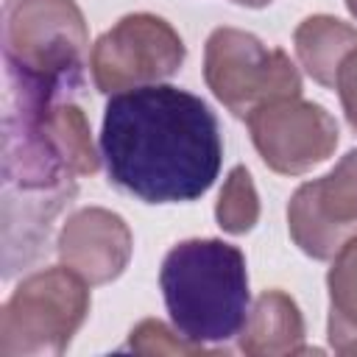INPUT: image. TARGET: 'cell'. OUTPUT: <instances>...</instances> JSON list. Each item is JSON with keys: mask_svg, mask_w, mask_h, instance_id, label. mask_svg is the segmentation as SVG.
Here are the masks:
<instances>
[{"mask_svg": "<svg viewBox=\"0 0 357 357\" xmlns=\"http://www.w3.org/2000/svg\"><path fill=\"white\" fill-rule=\"evenodd\" d=\"M329 290V346L340 354H357V231L335 251L326 273Z\"/></svg>", "mask_w": 357, "mask_h": 357, "instance_id": "cell-12", "label": "cell"}, {"mask_svg": "<svg viewBox=\"0 0 357 357\" xmlns=\"http://www.w3.org/2000/svg\"><path fill=\"white\" fill-rule=\"evenodd\" d=\"M248 134L262 162L279 176H301L326 162L337 148L335 117L312 100L279 98L248 117Z\"/></svg>", "mask_w": 357, "mask_h": 357, "instance_id": "cell-7", "label": "cell"}, {"mask_svg": "<svg viewBox=\"0 0 357 357\" xmlns=\"http://www.w3.org/2000/svg\"><path fill=\"white\" fill-rule=\"evenodd\" d=\"M304 315L284 290L257 296L240 329V351L248 357H284L312 351L304 346Z\"/></svg>", "mask_w": 357, "mask_h": 357, "instance_id": "cell-10", "label": "cell"}, {"mask_svg": "<svg viewBox=\"0 0 357 357\" xmlns=\"http://www.w3.org/2000/svg\"><path fill=\"white\" fill-rule=\"evenodd\" d=\"M215 218L226 234H245L257 226L259 198H257V187L245 165L231 167V173L226 176V184L215 204Z\"/></svg>", "mask_w": 357, "mask_h": 357, "instance_id": "cell-14", "label": "cell"}, {"mask_svg": "<svg viewBox=\"0 0 357 357\" xmlns=\"http://www.w3.org/2000/svg\"><path fill=\"white\" fill-rule=\"evenodd\" d=\"M293 45L307 75L315 84L335 89L340 61L346 59L349 50L357 47V28L329 14H312L298 22L293 33Z\"/></svg>", "mask_w": 357, "mask_h": 357, "instance_id": "cell-11", "label": "cell"}, {"mask_svg": "<svg viewBox=\"0 0 357 357\" xmlns=\"http://www.w3.org/2000/svg\"><path fill=\"white\" fill-rule=\"evenodd\" d=\"M89 282L67 265L25 276L0 310V357H59L89 315Z\"/></svg>", "mask_w": 357, "mask_h": 357, "instance_id": "cell-4", "label": "cell"}, {"mask_svg": "<svg viewBox=\"0 0 357 357\" xmlns=\"http://www.w3.org/2000/svg\"><path fill=\"white\" fill-rule=\"evenodd\" d=\"M126 349L128 351H137V354H204L206 351V346L187 340L184 335H178L176 326L170 329L159 318L139 321L131 329Z\"/></svg>", "mask_w": 357, "mask_h": 357, "instance_id": "cell-15", "label": "cell"}, {"mask_svg": "<svg viewBox=\"0 0 357 357\" xmlns=\"http://www.w3.org/2000/svg\"><path fill=\"white\" fill-rule=\"evenodd\" d=\"M335 89H337L346 123L357 134V47L349 50L346 59L340 61V70H337V78H335Z\"/></svg>", "mask_w": 357, "mask_h": 357, "instance_id": "cell-16", "label": "cell"}, {"mask_svg": "<svg viewBox=\"0 0 357 357\" xmlns=\"http://www.w3.org/2000/svg\"><path fill=\"white\" fill-rule=\"evenodd\" d=\"M293 243L312 259H332L357 231V148L321 178L301 184L287 204Z\"/></svg>", "mask_w": 357, "mask_h": 357, "instance_id": "cell-8", "label": "cell"}, {"mask_svg": "<svg viewBox=\"0 0 357 357\" xmlns=\"http://www.w3.org/2000/svg\"><path fill=\"white\" fill-rule=\"evenodd\" d=\"M86 20L75 0H6V95L56 103L84 84Z\"/></svg>", "mask_w": 357, "mask_h": 357, "instance_id": "cell-2", "label": "cell"}, {"mask_svg": "<svg viewBox=\"0 0 357 357\" xmlns=\"http://www.w3.org/2000/svg\"><path fill=\"white\" fill-rule=\"evenodd\" d=\"M187 47L178 31L156 14L137 11L120 17L100 33L89 53L95 89L103 95L159 84L178 73Z\"/></svg>", "mask_w": 357, "mask_h": 357, "instance_id": "cell-6", "label": "cell"}, {"mask_svg": "<svg viewBox=\"0 0 357 357\" xmlns=\"http://www.w3.org/2000/svg\"><path fill=\"white\" fill-rule=\"evenodd\" d=\"M100 156L123 192L145 204H187L215 184L223 139L215 112L198 95L148 84L109 98Z\"/></svg>", "mask_w": 357, "mask_h": 357, "instance_id": "cell-1", "label": "cell"}, {"mask_svg": "<svg viewBox=\"0 0 357 357\" xmlns=\"http://www.w3.org/2000/svg\"><path fill=\"white\" fill-rule=\"evenodd\" d=\"M56 251L61 265H67L95 287L114 282L128 268L134 237L128 223L117 212L86 206L67 218L59 231Z\"/></svg>", "mask_w": 357, "mask_h": 357, "instance_id": "cell-9", "label": "cell"}, {"mask_svg": "<svg viewBox=\"0 0 357 357\" xmlns=\"http://www.w3.org/2000/svg\"><path fill=\"white\" fill-rule=\"evenodd\" d=\"M231 3L245 6V8H262V6H268V3H273V0H231Z\"/></svg>", "mask_w": 357, "mask_h": 357, "instance_id": "cell-17", "label": "cell"}, {"mask_svg": "<svg viewBox=\"0 0 357 357\" xmlns=\"http://www.w3.org/2000/svg\"><path fill=\"white\" fill-rule=\"evenodd\" d=\"M47 123H50V131H53V137H56L64 159L70 162L73 173L75 176H92V173H98L100 153L95 151L86 114L75 103L59 100V103L50 106Z\"/></svg>", "mask_w": 357, "mask_h": 357, "instance_id": "cell-13", "label": "cell"}, {"mask_svg": "<svg viewBox=\"0 0 357 357\" xmlns=\"http://www.w3.org/2000/svg\"><path fill=\"white\" fill-rule=\"evenodd\" d=\"M204 81L212 95L243 120L271 100L301 95V75L290 56L240 28H215L209 33Z\"/></svg>", "mask_w": 357, "mask_h": 357, "instance_id": "cell-5", "label": "cell"}, {"mask_svg": "<svg viewBox=\"0 0 357 357\" xmlns=\"http://www.w3.org/2000/svg\"><path fill=\"white\" fill-rule=\"evenodd\" d=\"M173 326L192 343H226L248 318V268L237 245L218 237L176 243L159 271Z\"/></svg>", "mask_w": 357, "mask_h": 357, "instance_id": "cell-3", "label": "cell"}]
</instances>
